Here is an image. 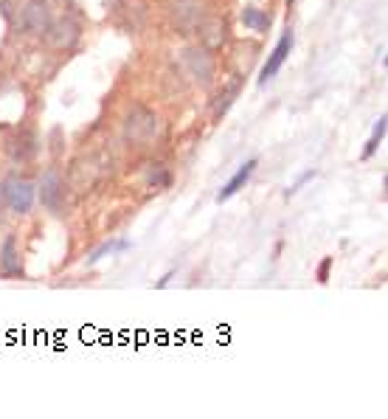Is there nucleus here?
<instances>
[{"mask_svg": "<svg viewBox=\"0 0 388 419\" xmlns=\"http://www.w3.org/2000/svg\"><path fill=\"white\" fill-rule=\"evenodd\" d=\"M186 62H189V71H192L197 79H203V85H208L211 76H214V59H211L205 51L194 48V51L186 54Z\"/></svg>", "mask_w": 388, "mask_h": 419, "instance_id": "8", "label": "nucleus"}, {"mask_svg": "<svg viewBox=\"0 0 388 419\" xmlns=\"http://www.w3.org/2000/svg\"><path fill=\"white\" fill-rule=\"evenodd\" d=\"M256 166H259V160H256V158H250L245 166H239V172H237V175H234V178H231V180H228L223 189H220V194H217V203H225V200H231V197H234V194H237V192H239V189H242V186L250 180V175H253V169H256Z\"/></svg>", "mask_w": 388, "mask_h": 419, "instance_id": "7", "label": "nucleus"}, {"mask_svg": "<svg viewBox=\"0 0 388 419\" xmlns=\"http://www.w3.org/2000/svg\"><path fill=\"white\" fill-rule=\"evenodd\" d=\"M46 34L54 48H73L79 39V26L73 20H59V23H51V28Z\"/></svg>", "mask_w": 388, "mask_h": 419, "instance_id": "5", "label": "nucleus"}, {"mask_svg": "<svg viewBox=\"0 0 388 419\" xmlns=\"http://www.w3.org/2000/svg\"><path fill=\"white\" fill-rule=\"evenodd\" d=\"M237 96H239V85H237V82H234V85H231V88L225 91V96L220 99V104H217V110H214V113H217V115H223V113H225V110H228V107L234 104V99H237Z\"/></svg>", "mask_w": 388, "mask_h": 419, "instance_id": "13", "label": "nucleus"}, {"mask_svg": "<svg viewBox=\"0 0 388 419\" xmlns=\"http://www.w3.org/2000/svg\"><path fill=\"white\" fill-rule=\"evenodd\" d=\"M158 130H160V118H158L152 110L138 107V110L129 113L124 133H127L129 141H136V144H149V141L158 136Z\"/></svg>", "mask_w": 388, "mask_h": 419, "instance_id": "1", "label": "nucleus"}, {"mask_svg": "<svg viewBox=\"0 0 388 419\" xmlns=\"http://www.w3.org/2000/svg\"><path fill=\"white\" fill-rule=\"evenodd\" d=\"M329 268H332V257H326V259L321 262V268H318V281H321V284L329 279Z\"/></svg>", "mask_w": 388, "mask_h": 419, "instance_id": "14", "label": "nucleus"}, {"mask_svg": "<svg viewBox=\"0 0 388 419\" xmlns=\"http://www.w3.org/2000/svg\"><path fill=\"white\" fill-rule=\"evenodd\" d=\"M0 262H3L6 273H20V262H17V254H15V236H9L3 242V257H0Z\"/></svg>", "mask_w": 388, "mask_h": 419, "instance_id": "10", "label": "nucleus"}, {"mask_svg": "<svg viewBox=\"0 0 388 419\" xmlns=\"http://www.w3.org/2000/svg\"><path fill=\"white\" fill-rule=\"evenodd\" d=\"M23 28L31 31V34H46L51 28V9L46 0H28V3L23 6V17H20Z\"/></svg>", "mask_w": 388, "mask_h": 419, "instance_id": "3", "label": "nucleus"}, {"mask_svg": "<svg viewBox=\"0 0 388 419\" xmlns=\"http://www.w3.org/2000/svg\"><path fill=\"white\" fill-rule=\"evenodd\" d=\"M290 3H293V0H290Z\"/></svg>", "mask_w": 388, "mask_h": 419, "instance_id": "15", "label": "nucleus"}, {"mask_svg": "<svg viewBox=\"0 0 388 419\" xmlns=\"http://www.w3.org/2000/svg\"><path fill=\"white\" fill-rule=\"evenodd\" d=\"M290 51H293V31L287 28V31L281 34V39H279V46L273 48V54L268 57V62H265V68H262V76H259V85H268V82L281 71V65H284V59L290 57Z\"/></svg>", "mask_w": 388, "mask_h": 419, "instance_id": "4", "label": "nucleus"}, {"mask_svg": "<svg viewBox=\"0 0 388 419\" xmlns=\"http://www.w3.org/2000/svg\"><path fill=\"white\" fill-rule=\"evenodd\" d=\"M242 23H245L248 28H253V31H268V26H270V15H265L262 9L248 6V9L242 12Z\"/></svg>", "mask_w": 388, "mask_h": 419, "instance_id": "9", "label": "nucleus"}, {"mask_svg": "<svg viewBox=\"0 0 388 419\" xmlns=\"http://www.w3.org/2000/svg\"><path fill=\"white\" fill-rule=\"evenodd\" d=\"M385 127H388V118L380 115V121L374 124V133H371V138H369V144H366V149H363V158H371V155L377 152V147H380V141H382V136H385Z\"/></svg>", "mask_w": 388, "mask_h": 419, "instance_id": "11", "label": "nucleus"}, {"mask_svg": "<svg viewBox=\"0 0 388 419\" xmlns=\"http://www.w3.org/2000/svg\"><path fill=\"white\" fill-rule=\"evenodd\" d=\"M0 194H3V200L9 203V208H12V212H17V214L31 212V205H34V186L28 180L6 178L3 186H0Z\"/></svg>", "mask_w": 388, "mask_h": 419, "instance_id": "2", "label": "nucleus"}, {"mask_svg": "<svg viewBox=\"0 0 388 419\" xmlns=\"http://www.w3.org/2000/svg\"><path fill=\"white\" fill-rule=\"evenodd\" d=\"M147 180H149V186H155V189H166V186H169V172L163 169L160 163H155V169H149Z\"/></svg>", "mask_w": 388, "mask_h": 419, "instance_id": "12", "label": "nucleus"}, {"mask_svg": "<svg viewBox=\"0 0 388 419\" xmlns=\"http://www.w3.org/2000/svg\"><path fill=\"white\" fill-rule=\"evenodd\" d=\"M39 200L46 208H51V212H57L59 203H62V180L54 169H48L39 180Z\"/></svg>", "mask_w": 388, "mask_h": 419, "instance_id": "6", "label": "nucleus"}]
</instances>
